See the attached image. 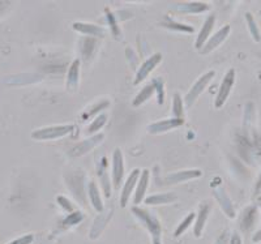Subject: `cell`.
<instances>
[{"label": "cell", "instance_id": "6da1fadb", "mask_svg": "<svg viewBox=\"0 0 261 244\" xmlns=\"http://www.w3.org/2000/svg\"><path fill=\"white\" fill-rule=\"evenodd\" d=\"M132 211H134L135 215L141 221V224L148 229V231L150 232L153 244H162L161 243L162 229H161V224L158 222L157 218H155L154 215H151L150 213H148L146 210H143V209L134 208Z\"/></svg>", "mask_w": 261, "mask_h": 244}, {"label": "cell", "instance_id": "7a4b0ae2", "mask_svg": "<svg viewBox=\"0 0 261 244\" xmlns=\"http://www.w3.org/2000/svg\"><path fill=\"white\" fill-rule=\"evenodd\" d=\"M235 83V69H228L226 76L223 77L222 84H221L220 90H218V94L216 97V101H214V104H216L217 109L222 107L225 102L227 101L228 95H230V92H231L232 87H234Z\"/></svg>", "mask_w": 261, "mask_h": 244}, {"label": "cell", "instance_id": "3957f363", "mask_svg": "<svg viewBox=\"0 0 261 244\" xmlns=\"http://www.w3.org/2000/svg\"><path fill=\"white\" fill-rule=\"evenodd\" d=\"M73 129V125H59V127H48V128L34 131L32 133L33 139L36 140H53L58 137H63L68 134Z\"/></svg>", "mask_w": 261, "mask_h": 244}, {"label": "cell", "instance_id": "277c9868", "mask_svg": "<svg viewBox=\"0 0 261 244\" xmlns=\"http://www.w3.org/2000/svg\"><path fill=\"white\" fill-rule=\"evenodd\" d=\"M214 75H216V72L214 71H209L208 73H205V75H202L201 77L199 78V80L196 81V84L192 87V89L190 90V93L187 94V97H186V102H187L188 106H191V104L193 103V102L197 99V97H199L200 94L202 93V90L205 89V88L208 87V84L211 83L212 78L214 77Z\"/></svg>", "mask_w": 261, "mask_h": 244}, {"label": "cell", "instance_id": "5b68a950", "mask_svg": "<svg viewBox=\"0 0 261 244\" xmlns=\"http://www.w3.org/2000/svg\"><path fill=\"white\" fill-rule=\"evenodd\" d=\"M161 60H162V55L161 54H154L153 57L149 58V59L144 63L143 66L140 67L139 72H137V75H136L135 84L137 85L139 83H141L143 80H145V78L148 77L149 73H150V72L153 71L155 67H157V64L161 62Z\"/></svg>", "mask_w": 261, "mask_h": 244}, {"label": "cell", "instance_id": "8992f818", "mask_svg": "<svg viewBox=\"0 0 261 244\" xmlns=\"http://www.w3.org/2000/svg\"><path fill=\"white\" fill-rule=\"evenodd\" d=\"M228 34H230V26H228V25H226V26H223L220 32H217V33L214 34L211 39H209V42H206V43H205L204 47L201 48L202 54H208V52L213 51L216 47H218V46H220L221 43H222V42L227 38Z\"/></svg>", "mask_w": 261, "mask_h": 244}, {"label": "cell", "instance_id": "52a82bcc", "mask_svg": "<svg viewBox=\"0 0 261 244\" xmlns=\"http://www.w3.org/2000/svg\"><path fill=\"white\" fill-rule=\"evenodd\" d=\"M123 174H124V164H123V154L119 149L114 153V161H113V179L114 184L116 188H119L122 183Z\"/></svg>", "mask_w": 261, "mask_h": 244}, {"label": "cell", "instance_id": "ba28073f", "mask_svg": "<svg viewBox=\"0 0 261 244\" xmlns=\"http://www.w3.org/2000/svg\"><path fill=\"white\" fill-rule=\"evenodd\" d=\"M140 175V170H134V173H130L129 176H128L127 182H125L124 187L122 189V196H120V205L124 208L128 203V199H129L132 191H134L135 185H136L137 180H139Z\"/></svg>", "mask_w": 261, "mask_h": 244}, {"label": "cell", "instance_id": "9c48e42d", "mask_svg": "<svg viewBox=\"0 0 261 244\" xmlns=\"http://www.w3.org/2000/svg\"><path fill=\"white\" fill-rule=\"evenodd\" d=\"M184 123L183 119H169V120H163V122H158L154 123V124L149 125V132L150 133H160V132H165L169 131L171 128H176V127H180L181 124Z\"/></svg>", "mask_w": 261, "mask_h": 244}, {"label": "cell", "instance_id": "30bf717a", "mask_svg": "<svg viewBox=\"0 0 261 244\" xmlns=\"http://www.w3.org/2000/svg\"><path fill=\"white\" fill-rule=\"evenodd\" d=\"M214 22H216V17H214L213 15H211L208 18H206L204 26H202L201 30H200L199 37H197V41H196V47L201 48L202 46H204L205 41H206V38H208L209 34H211L212 29H213Z\"/></svg>", "mask_w": 261, "mask_h": 244}, {"label": "cell", "instance_id": "8fae6325", "mask_svg": "<svg viewBox=\"0 0 261 244\" xmlns=\"http://www.w3.org/2000/svg\"><path fill=\"white\" fill-rule=\"evenodd\" d=\"M103 140V134H97V136L92 137V139H89V140L84 141L83 144H80V145H77L76 148H74L73 152H71L72 155H74V157H77V155L80 154H84V153H86L88 150H90L92 148H94L97 144H99L101 141Z\"/></svg>", "mask_w": 261, "mask_h": 244}, {"label": "cell", "instance_id": "7c38bea8", "mask_svg": "<svg viewBox=\"0 0 261 244\" xmlns=\"http://www.w3.org/2000/svg\"><path fill=\"white\" fill-rule=\"evenodd\" d=\"M209 217V205H202L201 210H200L199 215H197V221L195 224V236L196 238H200L205 229V224H206V220Z\"/></svg>", "mask_w": 261, "mask_h": 244}, {"label": "cell", "instance_id": "4fadbf2b", "mask_svg": "<svg viewBox=\"0 0 261 244\" xmlns=\"http://www.w3.org/2000/svg\"><path fill=\"white\" fill-rule=\"evenodd\" d=\"M148 182H149V171L148 170H144L143 175H141V178H140L139 180L136 195H135V204H140L141 201H143L144 196H145L146 187H148Z\"/></svg>", "mask_w": 261, "mask_h": 244}, {"label": "cell", "instance_id": "5bb4252c", "mask_svg": "<svg viewBox=\"0 0 261 244\" xmlns=\"http://www.w3.org/2000/svg\"><path fill=\"white\" fill-rule=\"evenodd\" d=\"M216 195H217V197H218V203H220L221 206H222L223 211H225L226 214H227L230 218H234L235 211H234V208H232L231 203H230V200H228L227 195H226L225 192L221 189V188L217 191Z\"/></svg>", "mask_w": 261, "mask_h": 244}, {"label": "cell", "instance_id": "9a60e30c", "mask_svg": "<svg viewBox=\"0 0 261 244\" xmlns=\"http://www.w3.org/2000/svg\"><path fill=\"white\" fill-rule=\"evenodd\" d=\"M79 60H74L72 63L71 68H69L68 72V80H67V85H68V89H74V88L77 87L79 83Z\"/></svg>", "mask_w": 261, "mask_h": 244}, {"label": "cell", "instance_id": "2e32d148", "mask_svg": "<svg viewBox=\"0 0 261 244\" xmlns=\"http://www.w3.org/2000/svg\"><path fill=\"white\" fill-rule=\"evenodd\" d=\"M178 9H180L181 12H188V13H200L202 11H206L209 8V6L202 3H186V4H178L176 7Z\"/></svg>", "mask_w": 261, "mask_h": 244}, {"label": "cell", "instance_id": "e0dca14e", "mask_svg": "<svg viewBox=\"0 0 261 244\" xmlns=\"http://www.w3.org/2000/svg\"><path fill=\"white\" fill-rule=\"evenodd\" d=\"M175 200V195H155V196H150L145 200V203L148 205H157V204H167L171 203Z\"/></svg>", "mask_w": 261, "mask_h": 244}, {"label": "cell", "instance_id": "ac0fdd59", "mask_svg": "<svg viewBox=\"0 0 261 244\" xmlns=\"http://www.w3.org/2000/svg\"><path fill=\"white\" fill-rule=\"evenodd\" d=\"M89 196H90V201H92L93 206H94L98 211H102L103 205H102L101 197H99V192H98L97 187H95V184L93 182L89 184Z\"/></svg>", "mask_w": 261, "mask_h": 244}, {"label": "cell", "instance_id": "d6986e66", "mask_svg": "<svg viewBox=\"0 0 261 244\" xmlns=\"http://www.w3.org/2000/svg\"><path fill=\"white\" fill-rule=\"evenodd\" d=\"M200 171H186V173H179L175 174V175L169 176V180L167 183H176V182H181V180H188V179L196 178V176H200Z\"/></svg>", "mask_w": 261, "mask_h": 244}, {"label": "cell", "instance_id": "ffe728a7", "mask_svg": "<svg viewBox=\"0 0 261 244\" xmlns=\"http://www.w3.org/2000/svg\"><path fill=\"white\" fill-rule=\"evenodd\" d=\"M153 92H154V85H153V84H150V85L144 88V89L139 93L136 99L134 101V106H139V104L145 102L148 98H150V95H153Z\"/></svg>", "mask_w": 261, "mask_h": 244}, {"label": "cell", "instance_id": "44dd1931", "mask_svg": "<svg viewBox=\"0 0 261 244\" xmlns=\"http://www.w3.org/2000/svg\"><path fill=\"white\" fill-rule=\"evenodd\" d=\"M74 29L80 30L81 33H85V34H97V36H103V30H102L101 28L95 26V25L74 24Z\"/></svg>", "mask_w": 261, "mask_h": 244}, {"label": "cell", "instance_id": "7402d4cb", "mask_svg": "<svg viewBox=\"0 0 261 244\" xmlns=\"http://www.w3.org/2000/svg\"><path fill=\"white\" fill-rule=\"evenodd\" d=\"M246 18H247V24H248V29L249 32H251V36L253 37V39H255L256 42H260L261 41L260 32H258V28L257 25H256L253 16L251 15V13H247Z\"/></svg>", "mask_w": 261, "mask_h": 244}, {"label": "cell", "instance_id": "603a6c76", "mask_svg": "<svg viewBox=\"0 0 261 244\" xmlns=\"http://www.w3.org/2000/svg\"><path fill=\"white\" fill-rule=\"evenodd\" d=\"M256 220V209L255 208H249L247 209L246 214H244L243 218V227L246 230L252 229L253 224H255Z\"/></svg>", "mask_w": 261, "mask_h": 244}, {"label": "cell", "instance_id": "cb8c5ba5", "mask_svg": "<svg viewBox=\"0 0 261 244\" xmlns=\"http://www.w3.org/2000/svg\"><path fill=\"white\" fill-rule=\"evenodd\" d=\"M172 113H174V116H175L176 119H181V116H183V102H181L180 95L176 93L174 95V107H172Z\"/></svg>", "mask_w": 261, "mask_h": 244}, {"label": "cell", "instance_id": "d4e9b609", "mask_svg": "<svg viewBox=\"0 0 261 244\" xmlns=\"http://www.w3.org/2000/svg\"><path fill=\"white\" fill-rule=\"evenodd\" d=\"M193 220H195V213H191V214L188 215V217L186 218V220L181 221V224L178 226V229H176V231H175V234H174V235H175V236H180L181 234H183V232L186 231V230H187L188 227H190V225L192 224Z\"/></svg>", "mask_w": 261, "mask_h": 244}, {"label": "cell", "instance_id": "484cf974", "mask_svg": "<svg viewBox=\"0 0 261 244\" xmlns=\"http://www.w3.org/2000/svg\"><path fill=\"white\" fill-rule=\"evenodd\" d=\"M81 220H83V214L80 211H72V214L64 220V225L65 226H74V225L80 224Z\"/></svg>", "mask_w": 261, "mask_h": 244}, {"label": "cell", "instance_id": "4316f807", "mask_svg": "<svg viewBox=\"0 0 261 244\" xmlns=\"http://www.w3.org/2000/svg\"><path fill=\"white\" fill-rule=\"evenodd\" d=\"M106 115H99L97 118V119L94 120V122L92 123V125H90V128L88 129V133H93V132H95V131H98V129L101 128L102 125L105 124V123H106Z\"/></svg>", "mask_w": 261, "mask_h": 244}, {"label": "cell", "instance_id": "83f0119b", "mask_svg": "<svg viewBox=\"0 0 261 244\" xmlns=\"http://www.w3.org/2000/svg\"><path fill=\"white\" fill-rule=\"evenodd\" d=\"M34 241V236L32 234H28V235L20 236V238L15 239V240L9 241L8 244H32Z\"/></svg>", "mask_w": 261, "mask_h": 244}, {"label": "cell", "instance_id": "f1b7e54d", "mask_svg": "<svg viewBox=\"0 0 261 244\" xmlns=\"http://www.w3.org/2000/svg\"><path fill=\"white\" fill-rule=\"evenodd\" d=\"M153 85H154V90H157L158 103H162L163 95H165V92H163V84L161 83V80H154L153 81Z\"/></svg>", "mask_w": 261, "mask_h": 244}, {"label": "cell", "instance_id": "f546056e", "mask_svg": "<svg viewBox=\"0 0 261 244\" xmlns=\"http://www.w3.org/2000/svg\"><path fill=\"white\" fill-rule=\"evenodd\" d=\"M230 238H231L230 232L225 231L223 234H221L220 238L217 239L216 244H228V243H230Z\"/></svg>", "mask_w": 261, "mask_h": 244}, {"label": "cell", "instance_id": "4dcf8cb0", "mask_svg": "<svg viewBox=\"0 0 261 244\" xmlns=\"http://www.w3.org/2000/svg\"><path fill=\"white\" fill-rule=\"evenodd\" d=\"M58 203L60 204V205L63 206V208L65 209L67 211H69V213H72L73 211V209H72L71 204H69V201H67V200L64 199V197H58Z\"/></svg>", "mask_w": 261, "mask_h": 244}, {"label": "cell", "instance_id": "1f68e13d", "mask_svg": "<svg viewBox=\"0 0 261 244\" xmlns=\"http://www.w3.org/2000/svg\"><path fill=\"white\" fill-rule=\"evenodd\" d=\"M228 244H243V241H242L241 235H239L238 232H234L231 235V238H230V243Z\"/></svg>", "mask_w": 261, "mask_h": 244}, {"label": "cell", "instance_id": "d6a6232c", "mask_svg": "<svg viewBox=\"0 0 261 244\" xmlns=\"http://www.w3.org/2000/svg\"><path fill=\"white\" fill-rule=\"evenodd\" d=\"M252 240L255 241V243H258V241H261V230H258V231L256 232L255 235H253Z\"/></svg>", "mask_w": 261, "mask_h": 244}, {"label": "cell", "instance_id": "836d02e7", "mask_svg": "<svg viewBox=\"0 0 261 244\" xmlns=\"http://www.w3.org/2000/svg\"><path fill=\"white\" fill-rule=\"evenodd\" d=\"M261 191V174L257 179V183H256V194H258Z\"/></svg>", "mask_w": 261, "mask_h": 244}, {"label": "cell", "instance_id": "e575fe53", "mask_svg": "<svg viewBox=\"0 0 261 244\" xmlns=\"http://www.w3.org/2000/svg\"><path fill=\"white\" fill-rule=\"evenodd\" d=\"M260 16H261V11H260Z\"/></svg>", "mask_w": 261, "mask_h": 244}]
</instances>
